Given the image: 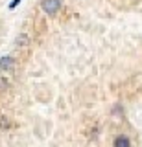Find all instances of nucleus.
<instances>
[{
  "mask_svg": "<svg viewBox=\"0 0 142 147\" xmlns=\"http://www.w3.org/2000/svg\"><path fill=\"white\" fill-rule=\"evenodd\" d=\"M41 6H43V9H44V13H46V15L54 17L59 11V7H61V0H43V2H41Z\"/></svg>",
  "mask_w": 142,
  "mask_h": 147,
  "instance_id": "f257e3e1",
  "label": "nucleus"
},
{
  "mask_svg": "<svg viewBox=\"0 0 142 147\" xmlns=\"http://www.w3.org/2000/svg\"><path fill=\"white\" fill-rule=\"evenodd\" d=\"M13 64H15V59H13L11 55L0 57V68H2V70H10V68H13Z\"/></svg>",
  "mask_w": 142,
  "mask_h": 147,
  "instance_id": "f03ea898",
  "label": "nucleus"
},
{
  "mask_svg": "<svg viewBox=\"0 0 142 147\" xmlns=\"http://www.w3.org/2000/svg\"><path fill=\"white\" fill-rule=\"evenodd\" d=\"M114 147H131V142L126 134H120L114 138Z\"/></svg>",
  "mask_w": 142,
  "mask_h": 147,
  "instance_id": "7ed1b4c3",
  "label": "nucleus"
},
{
  "mask_svg": "<svg viewBox=\"0 0 142 147\" xmlns=\"http://www.w3.org/2000/svg\"><path fill=\"white\" fill-rule=\"evenodd\" d=\"M7 86V79L6 77H0V90H4Z\"/></svg>",
  "mask_w": 142,
  "mask_h": 147,
  "instance_id": "20e7f679",
  "label": "nucleus"
},
{
  "mask_svg": "<svg viewBox=\"0 0 142 147\" xmlns=\"http://www.w3.org/2000/svg\"><path fill=\"white\" fill-rule=\"evenodd\" d=\"M20 2H22V0H13V2L10 4V9H15V7H17V6H19V4H20Z\"/></svg>",
  "mask_w": 142,
  "mask_h": 147,
  "instance_id": "39448f33",
  "label": "nucleus"
}]
</instances>
